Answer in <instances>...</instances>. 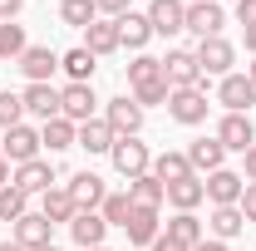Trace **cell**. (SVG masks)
I'll return each mask as SVG.
<instances>
[{"instance_id":"6da1fadb","label":"cell","mask_w":256,"mask_h":251,"mask_svg":"<svg viewBox=\"0 0 256 251\" xmlns=\"http://www.w3.org/2000/svg\"><path fill=\"white\" fill-rule=\"evenodd\" d=\"M197 69H202V79H226L232 74V64H236V44L226 40V34H212V40H197Z\"/></svg>"},{"instance_id":"7a4b0ae2","label":"cell","mask_w":256,"mask_h":251,"mask_svg":"<svg viewBox=\"0 0 256 251\" xmlns=\"http://www.w3.org/2000/svg\"><path fill=\"white\" fill-rule=\"evenodd\" d=\"M108 162H114V172H118L124 182L143 178V172H153V153H148V143H143V138H118V143H114V153H108Z\"/></svg>"},{"instance_id":"3957f363","label":"cell","mask_w":256,"mask_h":251,"mask_svg":"<svg viewBox=\"0 0 256 251\" xmlns=\"http://www.w3.org/2000/svg\"><path fill=\"white\" fill-rule=\"evenodd\" d=\"M162 79H168V89H207L192 50H168L162 54Z\"/></svg>"},{"instance_id":"277c9868","label":"cell","mask_w":256,"mask_h":251,"mask_svg":"<svg viewBox=\"0 0 256 251\" xmlns=\"http://www.w3.org/2000/svg\"><path fill=\"white\" fill-rule=\"evenodd\" d=\"M207 89H172L168 94V118L172 124H182V128H197V124H207Z\"/></svg>"},{"instance_id":"5b68a950","label":"cell","mask_w":256,"mask_h":251,"mask_svg":"<svg viewBox=\"0 0 256 251\" xmlns=\"http://www.w3.org/2000/svg\"><path fill=\"white\" fill-rule=\"evenodd\" d=\"M40 128L30 124H15V128H5V138H0V158L10 162V168H20V162H30V158H40Z\"/></svg>"},{"instance_id":"8992f818","label":"cell","mask_w":256,"mask_h":251,"mask_svg":"<svg viewBox=\"0 0 256 251\" xmlns=\"http://www.w3.org/2000/svg\"><path fill=\"white\" fill-rule=\"evenodd\" d=\"M222 25H226L222 0H188V25H182L188 34H197V40H212V34H222Z\"/></svg>"},{"instance_id":"52a82bcc","label":"cell","mask_w":256,"mask_h":251,"mask_svg":"<svg viewBox=\"0 0 256 251\" xmlns=\"http://www.w3.org/2000/svg\"><path fill=\"white\" fill-rule=\"evenodd\" d=\"M104 124L114 128L118 138H138L143 133V108L133 104V94H118V98L104 104Z\"/></svg>"},{"instance_id":"ba28073f","label":"cell","mask_w":256,"mask_h":251,"mask_svg":"<svg viewBox=\"0 0 256 251\" xmlns=\"http://www.w3.org/2000/svg\"><path fill=\"white\" fill-rule=\"evenodd\" d=\"M143 15H148L153 34L172 40V34H182V25H188V0H148Z\"/></svg>"},{"instance_id":"9c48e42d","label":"cell","mask_w":256,"mask_h":251,"mask_svg":"<svg viewBox=\"0 0 256 251\" xmlns=\"http://www.w3.org/2000/svg\"><path fill=\"white\" fill-rule=\"evenodd\" d=\"M98 94L94 84H64L60 89V114L69 118V124H89V118H98Z\"/></svg>"},{"instance_id":"30bf717a","label":"cell","mask_w":256,"mask_h":251,"mask_svg":"<svg viewBox=\"0 0 256 251\" xmlns=\"http://www.w3.org/2000/svg\"><path fill=\"white\" fill-rule=\"evenodd\" d=\"M10 236L25 251H44V246H54V222L44 217V212H25V217L10 226Z\"/></svg>"},{"instance_id":"8fae6325","label":"cell","mask_w":256,"mask_h":251,"mask_svg":"<svg viewBox=\"0 0 256 251\" xmlns=\"http://www.w3.org/2000/svg\"><path fill=\"white\" fill-rule=\"evenodd\" d=\"M212 138L222 143L226 153H246V148H256L252 114H222V124H217V133H212Z\"/></svg>"},{"instance_id":"7c38bea8","label":"cell","mask_w":256,"mask_h":251,"mask_svg":"<svg viewBox=\"0 0 256 251\" xmlns=\"http://www.w3.org/2000/svg\"><path fill=\"white\" fill-rule=\"evenodd\" d=\"M202 188H207V202H212V207H236V202H242V188H246V178L232 172V168H217V172L202 178Z\"/></svg>"},{"instance_id":"4fadbf2b","label":"cell","mask_w":256,"mask_h":251,"mask_svg":"<svg viewBox=\"0 0 256 251\" xmlns=\"http://www.w3.org/2000/svg\"><path fill=\"white\" fill-rule=\"evenodd\" d=\"M217 104H222L226 114H252V104H256V84L246 79V74H226L222 84H217Z\"/></svg>"},{"instance_id":"5bb4252c","label":"cell","mask_w":256,"mask_h":251,"mask_svg":"<svg viewBox=\"0 0 256 251\" xmlns=\"http://www.w3.org/2000/svg\"><path fill=\"white\" fill-rule=\"evenodd\" d=\"M10 182L25 192V197H44V192L54 188V162L30 158V162H20V168H15V178H10Z\"/></svg>"},{"instance_id":"9a60e30c","label":"cell","mask_w":256,"mask_h":251,"mask_svg":"<svg viewBox=\"0 0 256 251\" xmlns=\"http://www.w3.org/2000/svg\"><path fill=\"white\" fill-rule=\"evenodd\" d=\"M20 104H25V114L40 118V124L60 118V89H54V84H25V89H20Z\"/></svg>"},{"instance_id":"2e32d148","label":"cell","mask_w":256,"mask_h":251,"mask_svg":"<svg viewBox=\"0 0 256 251\" xmlns=\"http://www.w3.org/2000/svg\"><path fill=\"white\" fill-rule=\"evenodd\" d=\"M64 192L74 197V207H79V212H98V202L108 197V192H104V178L89 172V168H84V172H74V178L64 182Z\"/></svg>"},{"instance_id":"e0dca14e","label":"cell","mask_w":256,"mask_h":251,"mask_svg":"<svg viewBox=\"0 0 256 251\" xmlns=\"http://www.w3.org/2000/svg\"><path fill=\"white\" fill-rule=\"evenodd\" d=\"M15 64H20V74H25L30 84H50V79H54V69H60V54H54L50 44H30Z\"/></svg>"},{"instance_id":"ac0fdd59","label":"cell","mask_w":256,"mask_h":251,"mask_svg":"<svg viewBox=\"0 0 256 251\" xmlns=\"http://www.w3.org/2000/svg\"><path fill=\"white\" fill-rule=\"evenodd\" d=\"M124 232H128V242L133 246H153L162 236V222H158V207H133L124 222Z\"/></svg>"},{"instance_id":"d6986e66","label":"cell","mask_w":256,"mask_h":251,"mask_svg":"<svg viewBox=\"0 0 256 251\" xmlns=\"http://www.w3.org/2000/svg\"><path fill=\"white\" fill-rule=\"evenodd\" d=\"M162 236H172V242H178V246H202V242H207V222L197 217V212H172V222H168V226H162Z\"/></svg>"},{"instance_id":"ffe728a7","label":"cell","mask_w":256,"mask_h":251,"mask_svg":"<svg viewBox=\"0 0 256 251\" xmlns=\"http://www.w3.org/2000/svg\"><path fill=\"white\" fill-rule=\"evenodd\" d=\"M188 162H192L197 178H207V172L226 168V148L217 143V138H192V143H188Z\"/></svg>"},{"instance_id":"44dd1931","label":"cell","mask_w":256,"mask_h":251,"mask_svg":"<svg viewBox=\"0 0 256 251\" xmlns=\"http://www.w3.org/2000/svg\"><path fill=\"white\" fill-rule=\"evenodd\" d=\"M168 202H172V212H197L202 202H207V188H202V178L188 172V178H178V182H168Z\"/></svg>"},{"instance_id":"7402d4cb","label":"cell","mask_w":256,"mask_h":251,"mask_svg":"<svg viewBox=\"0 0 256 251\" xmlns=\"http://www.w3.org/2000/svg\"><path fill=\"white\" fill-rule=\"evenodd\" d=\"M148 40H153V25H148V15H138V10L118 15V44H124V50L143 54V50H148Z\"/></svg>"},{"instance_id":"603a6c76","label":"cell","mask_w":256,"mask_h":251,"mask_svg":"<svg viewBox=\"0 0 256 251\" xmlns=\"http://www.w3.org/2000/svg\"><path fill=\"white\" fill-rule=\"evenodd\" d=\"M114 143H118V133L104 124V118L79 124V138H74V148H84V153H114Z\"/></svg>"},{"instance_id":"cb8c5ba5","label":"cell","mask_w":256,"mask_h":251,"mask_svg":"<svg viewBox=\"0 0 256 251\" xmlns=\"http://www.w3.org/2000/svg\"><path fill=\"white\" fill-rule=\"evenodd\" d=\"M69 236H74V246H104V236H108V222L98 217V212H79V217L69 222Z\"/></svg>"},{"instance_id":"d4e9b609","label":"cell","mask_w":256,"mask_h":251,"mask_svg":"<svg viewBox=\"0 0 256 251\" xmlns=\"http://www.w3.org/2000/svg\"><path fill=\"white\" fill-rule=\"evenodd\" d=\"M84 50H89L94 60L114 54V50H124V44H118V20H94V25L84 30Z\"/></svg>"},{"instance_id":"484cf974","label":"cell","mask_w":256,"mask_h":251,"mask_svg":"<svg viewBox=\"0 0 256 251\" xmlns=\"http://www.w3.org/2000/svg\"><path fill=\"white\" fill-rule=\"evenodd\" d=\"M60 69L69 74V84H94V69H98V60L84 50V44H74V50H64L60 54Z\"/></svg>"},{"instance_id":"4316f807","label":"cell","mask_w":256,"mask_h":251,"mask_svg":"<svg viewBox=\"0 0 256 251\" xmlns=\"http://www.w3.org/2000/svg\"><path fill=\"white\" fill-rule=\"evenodd\" d=\"M246 232V217H242V207H212V217H207V236H217V242H232V236H242Z\"/></svg>"},{"instance_id":"83f0119b","label":"cell","mask_w":256,"mask_h":251,"mask_svg":"<svg viewBox=\"0 0 256 251\" xmlns=\"http://www.w3.org/2000/svg\"><path fill=\"white\" fill-rule=\"evenodd\" d=\"M40 212H44V217L54 222V226H69V222L79 217V207H74V197H69L64 188H50V192H44V197H40Z\"/></svg>"},{"instance_id":"f1b7e54d","label":"cell","mask_w":256,"mask_h":251,"mask_svg":"<svg viewBox=\"0 0 256 251\" xmlns=\"http://www.w3.org/2000/svg\"><path fill=\"white\" fill-rule=\"evenodd\" d=\"M74 138H79V124H69V118H50V124H40V143L50 148V153H64V148H74Z\"/></svg>"},{"instance_id":"f546056e","label":"cell","mask_w":256,"mask_h":251,"mask_svg":"<svg viewBox=\"0 0 256 251\" xmlns=\"http://www.w3.org/2000/svg\"><path fill=\"white\" fill-rule=\"evenodd\" d=\"M188 172H192L188 153H172V148H162V153H153V178H158L162 188H168V182H178V178H188Z\"/></svg>"},{"instance_id":"4dcf8cb0","label":"cell","mask_w":256,"mask_h":251,"mask_svg":"<svg viewBox=\"0 0 256 251\" xmlns=\"http://www.w3.org/2000/svg\"><path fill=\"white\" fill-rule=\"evenodd\" d=\"M128 202H133V207H162L168 192H162V182L153 178V172H143V178L128 182Z\"/></svg>"},{"instance_id":"1f68e13d","label":"cell","mask_w":256,"mask_h":251,"mask_svg":"<svg viewBox=\"0 0 256 251\" xmlns=\"http://www.w3.org/2000/svg\"><path fill=\"white\" fill-rule=\"evenodd\" d=\"M60 20L74 25V30H89V25L98 20V5L94 0H60Z\"/></svg>"},{"instance_id":"d6a6232c","label":"cell","mask_w":256,"mask_h":251,"mask_svg":"<svg viewBox=\"0 0 256 251\" xmlns=\"http://www.w3.org/2000/svg\"><path fill=\"white\" fill-rule=\"evenodd\" d=\"M25 212H30V197H25V192L15 188V182H10V188H0V222H10V226H15Z\"/></svg>"},{"instance_id":"836d02e7","label":"cell","mask_w":256,"mask_h":251,"mask_svg":"<svg viewBox=\"0 0 256 251\" xmlns=\"http://www.w3.org/2000/svg\"><path fill=\"white\" fill-rule=\"evenodd\" d=\"M148 79H162V60L158 54H133V64H128V89H138Z\"/></svg>"},{"instance_id":"e575fe53","label":"cell","mask_w":256,"mask_h":251,"mask_svg":"<svg viewBox=\"0 0 256 251\" xmlns=\"http://www.w3.org/2000/svg\"><path fill=\"white\" fill-rule=\"evenodd\" d=\"M128 212H133V202H128V188H124V192H108V197L98 202V217L108 222V226H124Z\"/></svg>"},{"instance_id":"d590c367","label":"cell","mask_w":256,"mask_h":251,"mask_svg":"<svg viewBox=\"0 0 256 251\" xmlns=\"http://www.w3.org/2000/svg\"><path fill=\"white\" fill-rule=\"evenodd\" d=\"M30 44H25V30L10 20V25H0V60H20Z\"/></svg>"},{"instance_id":"8d00e7d4","label":"cell","mask_w":256,"mask_h":251,"mask_svg":"<svg viewBox=\"0 0 256 251\" xmlns=\"http://www.w3.org/2000/svg\"><path fill=\"white\" fill-rule=\"evenodd\" d=\"M168 94H172L168 79H148V84L133 89V104H138V108H153V104H168Z\"/></svg>"},{"instance_id":"74e56055","label":"cell","mask_w":256,"mask_h":251,"mask_svg":"<svg viewBox=\"0 0 256 251\" xmlns=\"http://www.w3.org/2000/svg\"><path fill=\"white\" fill-rule=\"evenodd\" d=\"M15 124H25V104H20V94L0 89V128H15Z\"/></svg>"},{"instance_id":"f35d334b","label":"cell","mask_w":256,"mask_h":251,"mask_svg":"<svg viewBox=\"0 0 256 251\" xmlns=\"http://www.w3.org/2000/svg\"><path fill=\"white\" fill-rule=\"evenodd\" d=\"M94 5H98V20H118L133 10V0H94Z\"/></svg>"},{"instance_id":"ab89813d","label":"cell","mask_w":256,"mask_h":251,"mask_svg":"<svg viewBox=\"0 0 256 251\" xmlns=\"http://www.w3.org/2000/svg\"><path fill=\"white\" fill-rule=\"evenodd\" d=\"M236 207H242V217H246V222H256V182L242 188V202H236Z\"/></svg>"},{"instance_id":"60d3db41","label":"cell","mask_w":256,"mask_h":251,"mask_svg":"<svg viewBox=\"0 0 256 251\" xmlns=\"http://www.w3.org/2000/svg\"><path fill=\"white\" fill-rule=\"evenodd\" d=\"M236 25H256V0H236Z\"/></svg>"},{"instance_id":"b9f144b4","label":"cell","mask_w":256,"mask_h":251,"mask_svg":"<svg viewBox=\"0 0 256 251\" xmlns=\"http://www.w3.org/2000/svg\"><path fill=\"white\" fill-rule=\"evenodd\" d=\"M20 10H25V0H0V25H10Z\"/></svg>"},{"instance_id":"7bdbcfd3","label":"cell","mask_w":256,"mask_h":251,"mask_svg":"<svg viewBox=\"0 0 256 251\" xmlns=\"http://www.w3.org/2000/svg\"><path fill=\"white\" fill-rule=\"evenodd\" d=\"M242 178H246V182H256V148H246V153H242Z\"/></svg>"},{"instance_id":"ee69618b","label":"cell","mask_w":256,"mask_h":251,"mask_svg":"<svg viewBox=\"0 0 256 251\" xmlns=\"http://www.w3.org/2000/svg\"><path fill=\"white\" fill-rule=\"evenodd\" d=\"M148 251H188V246H178L172 236H158V242H153V246H148Z\"/></svg>"},{"instance_id":"f6af8a7d","label":"cell","mask_w":256,"mask_h":251,"mask_svg":"<svg viewBox=\"0 0 256 251\" xmlns=\"http://www.w3.org/2000/svg\"><path fill=\"white\" fill-rule=\"evenodd\" d=\"M192 251H232V246H226V242H217V236H207L202 246H192Z\"/></svg>"},{"instance_id":"bcb514c9","label":"cell","mask_w":256,"mask_h":251,"mask_svg":"<svg viewBox=\"0 0 256 251\" xmlns=\"http://www.w3.org/2000/svg\"><path fill=\"white\" fill-rule=\"evenodd\" d=\"M10 178H15V168H10V162L0 158V188H10Z\"/></svg>"},{"instance_id":"7dc6e473","label":"cell","mask_w":256,"mask_h":251,"mask_svg":"<svg viewBox=\"0 0 256 251\" xmlns=\"http://www.w3.org/2000/svg\"><path fill=\"white\" fill-rule=\"evenodd\" d=\"M246 50L256 54V25H246Z\"/></svg>"},{"instance_id":"c3c4849f","label":"cell","mask_w":256,"mask_h":251,"mask_svg":"<svg viewBox=\"0 0 256 251\" xmlns=\"http://www.w3.org/2000/svg\"><path fill=\"white\" fill-rule=\"evenodd\" d=\"M0 251H25V246H20V242H15V236H10V242H0Z\"/></svg>"},{"instance_id":"681fc988","label":"cell","mask_w":256,"mask_h":251,"mask_svg":"<svg viewBox=\"0 0 256 251\" xmlns=\"http://www.w3.org/2000/svg\"><path fill=\"white\" fill-rule=\"evenodd\" d=\"M246 79H252V84H256V60H252V69H246Z\"/></svg>"},{"instance_id":"f907efd6","label":"cell","mask_w":256,"mask_h":251,"mask_svg":"<svg viewBox=\"0 0 256 251\" xmlns=\"http://www.w3.org/2000/svg\"><path fill=\"white\" fill-rule=\"evenodd\" d=\"M89 251H108V246H89Z\"/></svg>"},{"instance_id":"816d5d0a","label":"cell","mask_w":256,"mask_h":251,"mask_svg":"<svg viewBox=\"0 0 256 251\" xmlns=\"http://www.w3.org/2000/svg\"><path fill=\"white\" fill-rule=\"evenodd\" d=\"M44 251H64V246H44Z\"/></svg>"}]
</instances>
